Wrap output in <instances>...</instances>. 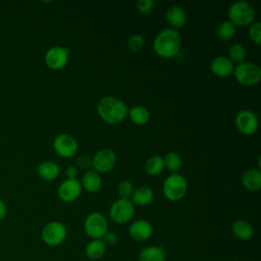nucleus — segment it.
Returning a JSON list of instances; mask_svg holds the SVG:
<instances>
[{"mask_svg":"<svg viewBox=\"0 0 261 261\" xmlns=\"http://www.w3.org/2000/svg\"><path fill=\"white\" fill-rule=\"evenodd\" d=\"M164 168L163 157L152 156L145 163V170L149 175H157L161 173Z\"/></svg>","mask_w":261,"mask_h":261,"instance_id":"25","label":"nucleus"},{"mask_svg":"<svg viewBox=\"0 0 261 261\" xmlns=\"http://www.w3.org/2000/svg\"><path fill=\"white\" fill-rule=\"evenodd\" d=\"M129 236L138 242H144L149 240L153 233L152 224L144 219L134 221L129 226Z\"/></svg>","mask_w":261,"mask_h":261,"instance_id":"14","label":"nucleus"},{"mask_svg":"<svg viewBox=\"0 0 261 261\" xmlns=\"http://www.w3.org/2000/svg\"><path fill=\"white\" fill-rule=\"evenodd\" d=\"M234 122L238 129L246 136H251L255 134L259 125L256 114L251 110H247V109L241 110L237 113Z\"/></svg>","mask_w":261,"mask_h":261,"instance_id":"11","label":"nucleus"},{"mask_svg":"<svg viewBox=\"0 0 261 261\" xmlns=\"http://www.w3.org/2000/svg\"><path fill=\"white\" fill-rule=\"evenodd\" d=\"M102 239L105 245H114L117 242V236L112 231H107Z\"/></svg>","mask_w":261,"mask_h":261,"instance_id":"34","label":"nucleus"},{"mask_svg":"<svg viewBox=\"0 0 261 261\" xmlns=\"http://www.w3.org/2000/svg\"><path fill=\"white\" fill-rule=\"evenodd\" d=\"M6 215V207L3 201L0 199V220H2Z\"/></svg>","mask_w":261,"mask_h":261,"instance_id":"36","label":"nucleus"},{"mask_svg":"<svg viewBox=\"0 0 261 261\" xmlns=\"http://www.w3.org/2000/svg\"><path fill=\"white\" fill-rule=\"evenodd\" d=\"M106 251V245L102 240H93L86 246V256L92 260L100 259Z\"/></svg>","mask_w":261,"mask_h":261,"instance_id":"23","label":"nucleus"},{"mask_svg":"<svg viewBox=\"0 0 261 261\" xmlns=\"http://www.w3.org/2000/svg\"><path fill=\"white\" fill-rule=\"evenodd\" d=\"M162 191L169 201H178L185 197L188 191L187 179L179 173H171L165 178Z\"/></svg>","mask_w":261,"mask_h":261,"instance_id":"4","label":"nucleus"},{"mask_svg":"<svg viewBox=\"0 0 261 261\" xmlns=\"http://www.w3.org/2000/svg\"><path fill=\"white\" fill-rule=\"evenodd\" d=\"M210 69L213 74L219 77H225L232 73L234 66L226 56H217L210 63Z\"/></svg>","mask_w":261,"mask_h":261,"instance_id":"15","label":"nucleus"},{"mask_svg":"<svg viewBox=\"0 0 261 261\" xmlns=\"http://www.w3.org/2000/svg\"><path fill=\"white\" fill-rule=\"evenodd\" d=\"M127 115L130 117V119L134 123L139 124V125H143V124L147 123L150 118V114H149V111L147 110V108L140 106V105L133 106L130 109H128Z\"/></svg>","mask_w":261,"mask_h":261,"instance_id":"24","label":"nucleus"},{"mask_svg":"<svg viewBox=\"0 0 261 261\" xmlns=\"http://www.w3.org/2000/svg\"><path fill=\"white\" fill-rule=\"evenodd\" d=\"M229 21L236 27H245L252 24L255 19L254 7L246 1H237L228 8Z\"/></svg>","mask_w":261,"mask_h":261,"instance_id":"3","label":"nucleus"},{"mask_svg":"<svg viewBox=\"0 0 261 261\" xmlns=\"http://www.w3.org/2000/svg\"><path fill=\"white\" fill-rule=\"evenodd\" d=\"M82 187L90 192V193H94L97 192L102 185V179L99 173H97L94 170H88L84 173L83 178H82Z\"/></svg>","mask_w":261,"mask_h":261,"instance_id":"20","label":"nucleus"},{"mask_svg":"<svg viewBox=\"0 0 261 261\" xmlns=\"http://www.w3.org/2000/svg\"><path fill=\"white\" fill-rule=\"evenodd\" d=\"M154 5H155V2L152 0H140L137 2V9L141 13L146 14L152 11Z\"/></svg>","mask_w":261,"mask_h":261,"instance_id":"32","label":"nucleus"},{"mask_svg":"<svg viewBox=\"0 0 261 261\" xmlns=\"http://www.w3.org/2000/svg\"><path fill=\"white\" fill-rule=\"evenodd\" d=\"M233 72L237 82L246 87L258 84L261 79V68L254 62L244 61L237 65Z\"/></svg>","mask_w":261,"mask_h":261,"instance_id":"5","label":"nucleus"},{"mask_svg":"<svg viewBox=\"0 0 261 261\" xmlns=\"http://www.w3.org/2000/svg\"><path fill=\"white\" fill-rule=\"evenodd\" d=\"M66 238V228L59 221H51L42 229L43 241L50 246H57L63 243Z\"/></svg>","mask_w":261,"mask_h":261,"instance_id":"8","label":"nucleus"},{"mask_svg":"<svg viewBox=\"0 0 261 261\" xmlns=\"http://www.w3.org/2000/svg\"><path fill=\"white\" fill-rule=\"evenodd\" d=\"M76 140L68 134H60L53 141L54 151L63 158H70L77 152Z\"/></svg>","mask_w":261,"mask_h":261,"instance_id":"9","label":"nucleus"},{"mask_svg":"<svg viewBox=\"0 0 261 261\" xmlns=\"http://www.w3.org/2000/svg\"><path fill=\"white\" fill-rule=\"evenodd\" d=\"M79 174V169L73 166V165H70L67 167L66 169V176L68 179H76V176Z\"/></svg>","mask_w":261,"mask_h":261,"instance_id":"35","label":"nucleus"},{"mask_svg":"<svg viewBox=\"0 0 261 261\" xmlns=\"http://www.w3.org/2000/svg\"><path fill=\"white\" fill-rule=\"evenodd\" d=\"M249 37L256 45L259 46L261 44V22L260 21H256L250 24Z\"/></svg>","mask_w":261,"mask_h":261,"instance_id":"31","label":"nucleus"},{"mask_svg":"<svg viewBox=\"0 0 261 261\" xmlns=\"http://www.w3.org/2000/svg\"><path fill=\"white\" fill-rule=\"evenodd\" d=\"M38 174L45 180H53L59 174V166L53 161H44L38 166Z\"/></svg>","mask_w":261,"mask_h":261,"instance_id":"22","label":"nucleus"},{"mask_svg":"<svg viewBox=\"0 0 261 261\" xmlns=\"http://www.w3.org/2000/svg\"><path fill=\"white\" fill-rule=\"evenodd\" d=\"M153 197V191L149 187L143 186L134 190L132 195V203L139 206H146L152 202Z\"/></svg>","mask_w":261,"mask_h":261,"instance_id":"21","label":"nucleus"},{"mask_svg":"<svg viewBox=\"0 0 261 261\" xmlns=\"http://www.w3.org/2000/svg\"><path fill=\"white\" fill-rule=\"evenodd\" d=\"M242 184L249 191H259L261 188V172L259 169H247L242 175Z\"/></svg>","mask_w":261,"mask_h":261,"instance_id":"17","label":"nucleus"},{"mask_svg":"<svg viewBox=\"0 0 261 261\" xmlns=\"http://www.w3.org/2000/svg\"><path fill=\"white\" fill-rule=\"evenodd\" d=\"M231 230L233 236L242 241H248L254 234V229L252 225L244 219L234 220L231 225Z\"/></svg>","mask_w":261,"mask_h":261,"instance_id":"18","label":"nucleus"},{"mask_svg":"<svg viewBox=\"0 0 261 261\" xmlns=\"http://www.w3.org/2000/svg\"><path fill=\"white\" fill-rule=\"evenodd\" d=\"M116 163V155L110 149H102L98 151L93 159L91 166L97 173H104L110 171Z\"/></svg>","mask_w":261,"mask_h":261,"instance_id":"10","label":"nucleus"},{"mask_svg":"<svg viewBox=\"0 0 261 261\" xmlns=\"http://www.w3.org/2000/svg\"><path fill=\"white\" fill-rule=\"evenodd\" d=\"M135 208L130 200L118 199L112 203L109 209V216L115 223L122 224L130 220L134 216Z\"/></svg>","mask_w":261,"mask_h":261,"instance_id":"7","label":"nucleus"},{"mask_svg":"<svg viewBox=\"0 0 261 261\" xmlns=\"http://www.w3.org/2000/svg\"><path fill=\"white\" fill-rule=\"evenodd\" d=\"M166 20L168 24H170V29H180L185 25L187 20L186 12L179 6H170L166 12Z\"/></svg>","mask_w":261,"mask_h":261,"instance_id":"16","label":"nucleus"},{"mask_svg":"<svg viewBox=\"0 0 261 261\" xmlns=\"http://www.w3.org/2000/svg\"><path fill=\"white\" fill-rule=\"evenodd\" d=\"M69 51L60 46H53L49 48L45 54V62L47 66L53 70L63 68L68 61Z\"/></svg>","mask_w":261,"mask_h":261,"instance_id":"12","label":"nucleus"},{"mask_svg":"<svg viewBox=\"0 0 261 261\" xmlns=\"http://www.w3.org/2000/svg\"><path fill=\"white\" fill-rule=\"evenodd\" d=\"M236 35V27L229 21L225 20L221 22L217 29V36L222 41H229Z\"/></svg>","mask_w":261,"mask_h":261,"instance_id":"28","label":"nucleus"},{"mask_svg":"<svg viewBox=\"0 0 261 261\" xmlns=\"http://www.w3.org/2000/svg\"><path fill=\"white\" fill-rule=\"evenodd\" d=\"M97 111L105 122L109 124H118L126 117L128 108L122 100L113 96H106L99 100Z\"/></svg>","mask_w":261,"mask_h":261,"instance_id":"1","label":"nucleus"},{"mask_svg":"<svg viewBox=\"0 0 261 261\" xmlns=\"http://www.w3.org/2000/svg\"><path fill=\"white\" fill-rule=\"evenodd\" d=\"M181 45V38L179 33L173 29H164L157 34L153 42V48L155 52L163 57L169 58L175 56Z\"/></svg>","mask_w":261,"mask_h":261,"instance_id":"2","label":"nucleus"},{"mask_svg":"<svg viewBox=\"0 0 261 261\" xmlns=\"http://www.w3.org/2000/svg\"><path fill=\"white\" fill-rule=\"evenodd\" d=\"M82 193V185L77 179H65L58 188V196L64 202L76 200Z\"/></svg>","mask_w":261,"mask_h":261,"instance_id":"13","label":"nucleus"},{"mask_svg":"<svg viewBox=\"0 0 261 261\" xmlns=\"http://www.w3.org/2000/svg\"><path fill=\"white\" fill-rule=\"evenodd\" d=\"M143 46H144V38L139 34L133 35L127 41V47L132 52L141 51Z\"/></svg>","mask_w":261,"mask_h":261,"instance_id":"30","label":"nucleus"},{"mask_svg":"<svg viewBox=\"0 0 261 261\" xmlns=\"http://www.w3.org/2000/svg\"><path fill=\"white\" fill-rule=\"evenodd\" d=\"M246 55H247L246 48L240 43L232 44L228 49V58L232 63L240 64L244 62Z\"/></svg>","mask_w":261,"mask_h":261,"instance_id":"26","label":"nucleus"},{"mask_svg":"<svg viewBox=\"0 0 261 261\" xmlns=\"http://www.w3.org/2000/svg\"><path fill=\"white\" fill-rule=\"evenodd\" d=\"M92 164V159L88 155H81L75 160V167L80 169H88Z\"/></svg>","mask_w":261,"mask_h":261,"instance_id":"33","label":"nucleus"},{"mask_svg":"<svg viewBox=\"0 0 261 261\" xmlns=\"http://www.w3.org/2000/svg\"><path fill=\"white\" fill-rule=\"evenodd\" d=\"M139 261H165V249L159 246H149L141 251Z\"/></svg>","mask_w":261,"mask_h":261,"instance_id":"19","label":"nucleus"},{"mask_svg":"<svg viewBox=\"0 0 261 261\" xmlns=\"http://www.w3.org/2000/svg\"><path fill=\"white\" fill-rule=\"evenodd\" d=\"M163 162L164 167L173 173H175L181 166V158L176 152H168L164 156Z\"/></svg>","mask_w":261,"mask_h":261,"instance_id":"27","label":"nucleus"},{"mask_svg":"<svg viewBox=\"0 0 261 261\" xmlns=\"http://www.w3.org/2000/svg\"><path fill=\"white\" fill-rule=\"evenodd\" d=\"M134 193V186L128 180H122L117 186V194L120 197V199H127L132 198V195Z\"/></svg>","mask_w":261,"mask_h":261,"instance_id":"29","label":"nucleus"},{"mask_svg":"<svg viewBox=\"0 0 261 261\" xmlns=\"http://www.w3.org/2000/svg\"><path fill=\"white\" fill-rule=\"evenodd\" d=\"M84 228L86 233L93 240H101L107 232V220L100 212H92L86 217Z\"/></svg>","mask_w":261,"mask_h":261,"instance_id":"6","label":"nucleus"}]
</instances>
